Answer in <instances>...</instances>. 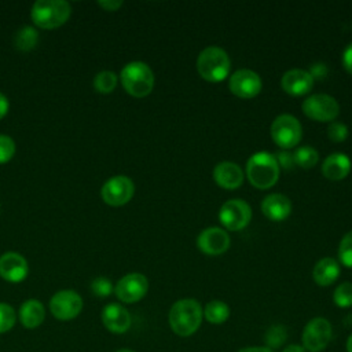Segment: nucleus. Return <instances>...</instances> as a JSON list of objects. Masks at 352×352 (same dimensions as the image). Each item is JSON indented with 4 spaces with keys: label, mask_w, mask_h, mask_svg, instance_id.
I'll list each match as a JSON object with an SVG mask.
<instances>
[{
    "label": "nucleus",
    "mask_w": 352,
    "mask_h": 352,
    "mask_svg": "<svg viewBox=\"0 0 352 352\" xmlns=\"http://www.w3.org/2000/svg\"><path fill=\"white\" fill-rule=\"evenodd\" d=\"M116 352H135V351H132V349H126V348H122V349H118V351H116Z\"/></svg>",
    "instance_id": "nucleus-42"
},
{
    "label": "nucleus",
    "mask_w": 352,
    "mask_h": 352,
    "mask_svg": "<svg viewBox=\"0 0 352 352\" xmlns=\"http://www.w3.org/2000/svg\"><path fill=\"white\" fill-rule=\"evenodd\" d=\"M276 161H278V165L280 164L283 168H290V166H293V164H296L294 155H292L289 153H278Z\"/></svg>",
    "instance_id": "nucleus-37"
},
{
    "label": "nucleus",
    "mask_w": 352,
    "mask_h": 352,
    "mask_svg": "<svg viewBox=\"0 0 352 352\" xmlns=\"http://www.w3.org/2000/svg\"><path fill=\"white\" fill-rule=\"evenodd\" d=\"M197 245L205 254L217 256L228 249L230 236L224 230L219 227H209L201 231L197 239Z\"/></svg>",
    "instance_id": "nucleus-14"
},
{
    "label": "nucleus",
    "mask_w": 352,
    "mask_h": 352,
    "mask_svg": "<svg viewBox=\"0 0 352 352\" xmlns=\"http://www.w3.org/2000/svg\"><path fill=\"white\" fill-rule=\"evenodd\" d=\"M197 69L205 80L219 82L224 80L230 72V58L224 50L219 47H208L199 52Z\"/></svg>",
    "instance_id": "nucleus-5"
},
{
    "label": "nucleus",
    "mask_w": 352,
    "mask_h": 352,
    "mask_svg": "<svg viewBox=\"0 0 352 352\" xmlns=\"http://www.w3.org/2000/svg\"><path fill=\"white\" fill-rule=\"evenodd\" d=\"M29 274L26 258L16 252H6L0 257V276L7 282H22Z\"/></svg>",
    "instance_id": "nucleus-15"
},
{
    "label": "nucleus",
    "mask_w": 352,
    "mask_h": 352,
    "mask_svg": "<svg viewBox=\"0 0 352 352\" xmlns=\"http://www.w3.org/2000/svg\"><path fill=\"white\" fill-rule=\"evenodd\" d=\"M214 182L227 190L238 188L243 182V173L241 168L230 161L219 162L213 169Z\"/></svg>",
    "instance_id": "nucleus-18"
},
{
    "label": "nucleus",
    "mask_w": 352,
    "mask_h": 352,
    "mask_svg": "<svg viewBox=\"0 0 352 352\" xmlns=\"http://www.w3.org/2000/svg\"><path fill=\"white\" fill-rule=\"evenodd\" d=\"M301 125L298 120L290 114L278 116L271 125V136L282 148H292L301 140Z\"/></svg>",
    "instance_id": "nucleus-7"
},
{
    "label": "nucleus",
    "mask_w": 352,
    "mask_h": 352,
    "mask_svg": "<svg viewBox=\"0 0 352 352\" xmlns=\"http://www.w3.org/2000/svg\"><path fill=\"white\" fill-rule=\"evenodd\" d=\"M246 175L249 182L261 190L272 187L279 177V165L276 157L267 151L254 153L246 162Z\"/></svg>",
    "instance_id": "nucleus-2"
},
{
    "label": "nucleus",
    "mask_w": 352,
    "mask_h": 352,
    "mask_svg": "<svg viewBox=\"0 0 352 352\" xmlns=\"http://www.w3.org/2000/svg\"><path fill=\"white\" fill-rule=\"evenodd\" d=\"M346 352H352V334L346 340Z\"/></svg>",
    "instance_id": "nucleus-41"
},
{
    "label": "nucleus",
    "mask_w": 352,
    "mask_h": 352,
    "mask_svg": "<svg viewBox=\"0 0 352 352\" xmlns=\"http://www.w3.org/2000/svg\"><path fill=\"white\" fill-rule=\"evenodd\" d=\"M338 257L345 267L352 268V231L344 235L338 248Z\"/></svg>",
    "instance_id": "nucleus-30"
},
{
    "label": "nucleus",
    "mask_w": 352,
    "mask_h": 352,
    "mask_svg": "<svg viewBox=\"0 0 352 352\" xmlns=\"http://www.w3.org/2000/svg\"><path fill=\"white\" fill-rule=\"evenodd\" d=\"M38 43V33L33 26L21 28L14 37V44L19 51H30Z\"/></svg>",
    "instance_id": "nucleus-24"
},
{
    "label": "nucleus",
    "mask_w": 352,
    "mask_h": 352,
    "mask_svg": "<svg viewBox=\"0 0 352 352\" xmlns=\"http://www.w3.org/2000/svg\"><path fill=\"white\" fill-rule=\"evenodd\" d=\"M282 352H305V349L302 348V345H298V344H292V345H287L282 349Z\"/></svg>",
    "instance_id": "nucleus-40"
},
{
    "label": "nucleus",
    "mask_w": 352,
    "mask_h": 352,
    "mask_svg": "<svg viewBox=\"0 0 352 352\" xmlns=\"http://www.w3.org/2000/svg\"><path fill=\"white\" fill-rule=\"evenodd\" d=\"M309 74L312 76L314 80H315V78H323V77H326V74H327V67H326V65H323V63L312 65Z\"/></svg>",
    "instance_id": "nucleus-35"
},
{
    "label": "nucleus",
    "mask_w": 352,
    "mask_h": 352,
    "mask_svg": "<svg viewBox=\"0 0 352 352\" xmlns=\"http://www.w3.org/2000/svg\"><path fill=\"white\" fill-rule=\"evenodd\" d=\"M98 6L106 11H116L122 6V1L121 0H100V1H98Z\"/></svg>",
    "instance_id": "nucleus-36"
},
{
    "label": "nucleus",
    "mask_w": 352,
    "mask_h": 352,
    "mask_svg": "<svg viewBox=\"0 0 352 352\" xmlns=\"http://www.w3.org/2000/svg\"><path fill=\"white\" fill-rule=\"evenodd\" d=\"M135 192L133 182L124 175L110 177L100 190L103 201L110 206H121L131 201Z\"/></svg>",
    "instance_id": "nucleus-9"
},
{
    "label": "nucleus",
    "mask_w": 352,
    "mask_h": 352,
    "mask_svg": "<svg viewBox=\"0 0 352 352\" xmlns=\"http://www.w3.org/2000/svg\"><path fill=\"white\" fill-rule=\"evenodd\" d=\"M15 322H16V314L14 308L7 302H0V334L11 330Z\"/></svg>",
    "instance_id": "nucleus-29"
},
{
    "label": "nucleus",
    "mask_w": 352,
    "mask_h": 352,
    "mask_svg": "<svg viewBox=\"0 0 352 352\" xmlns=\"http://www.w3.org/2000/svg\"><path fill=\"white\" fill-rule=\"evenodd\" d=\"M120 77L125 91L135 98L148 95L154 87V74L150 66L140 60L126 63L122 67Z\"/></svg>",
    "instance_id": "nucleus-4"
},
{
    "label": "nucleus",
    "mask_w": 352,
    "mask_h": 352,
    "mask_svg": "<svg viewBox=\"0 0 352 352\" xmlns=\"http://www.w3.org/2000/svg\"><path fill=\"white\" fill-rule=\"evenodd\" d=\"M333 301L340 308L352 307V283L345 282L337 286V289L333 293Z\"/></svg>",
    "instance_id": "nucleus-28"
},
{
    "label": "nucleus",
    "mask_w": 352,
    "mask_h": 352,
    "mask_svg": "<svg viewBox=\"0 0 352 352\" xmlns=\"http://www.w3.org/2000/svg\"><path fill=\"white\" fill-rule=\"evenodd\" d=\"M331 324L324 318H314L311 319L301 334L302 348L309 352H320L326 349L331 340Z\"/></svg>",
    "instance_id": "nucleus-6"
},
{
    "label": "nucleus",
    "mask_w": 352,
    "mask_h": 352,
    "mask_svg": "<svg viewBox=\"0 0 352 352\" xmlns=\"http://www.w3.org/2000/svg\"><path fill=\"white\" fill-rule=\"evenodd\" d=\"M70 3L65 0H37L32 6L30 16L33 22L43 29H55L62 26L70 16Z\"/></svg>",
    "instance_id": "nucleus-3"
},
{
    "label": "nucleus",
    "mask_w": 352,
    "mask_h": 352,
    "mask_svg": "<svg viewBox=\"0 0 352 352\" xmlns=\"http://www.w3.org/2000/svg\"><path fill=\"white\" fill-rule=\"evenodd\" d=\"M21 323L26 329H36L38 327L45 319V309L41 301L36 298H29L22 302L19 312H18Z\"/></svg>",
    "instance_id": "nucleus-20"
},
{
    "label": "nucleus",
    "mask_w": 352,
    "mask_h": 352,
    "mask_svg": "<svg viewBox=\"0 0 352 352\" xmlns=\"http://www.w3.org/2000/svg\"><path fill=\"white\" fill-rule=\"evenodd\" d=\"M238 352H274V351L267 346H248V348L239 349Z\"/></svg>",
    "instance_id": "nucleus-39"
},
{
    "label": "nucleus",
    "mask_w": 352,
    "mask_h": 352,
    "mask_svg": "<svg viewBox=\"0 0 352 352\" xmlns=\"http://www.w3.org/2000/svg\"><path fill=\"white\" fill-rule=\"evenodd\" d=\"M147 290L148 280L143 274L139 272L126 274L117 282L114 287L117 298L126 304H132L142 300L146 296Z\"/></svg>",
    "instance_id": "nucleus-12"
},
{
    "label": "nucleus",
    "mask_w": 352,
    "mask_h": 352,
    "mask_svg": "<svg viewBox=\"0 0 352 352\" xmlns=\"http://www.w3.org/2000/svg\"><path fill=\"white\" fill-rule=\"evenodd\" d=\"M8 109H10V102H8L7 96L0 92V120L7 114Z\"/></svg>",
    "instance_id": "nucleus-38"
},
{
    "label": "nucleus",
    "mask_w": 352,
    "mask_h": 352,
    "mask_svg": "<svg viewBox=\"0 0 352 352\" xmlns=\"http://www.w3.org/2000/svg\"><path fill=\"white\" fill-rule=\"evenodd\" d=\"M261 210L272 221L285 220L292 212V202L283 194H270L261 202Z\"/></svg>",
    "instance_id": "nucleus-19"
},
{
    "label": "nucleus",
    "mask_w": 352,
    "mask_h": 352,
    "mask_svg": "<svg viewBox=\"0 0 352 352\" xmlns=\"http://www.w3.org/2000/svg\"><path fill=\"white\" fill-rule=\"evenodd\" d=\"M252 217V209L248 202L242 199L226 201L219 212V219L221 224L231 231H238L245 228Z\"/></svg>",
    "instance_id": "nucleus-10"
},
{
    "label": "nucleus",
    "mask_w": 352,
    "mask_h": 352,
    "mask_svg": "<svg viewBox=\"0 0 352 352\" xmlns=\"http://www.w3.org/2000/svg\"><path fill=\"white\" fill-rule=\"evenodd\" d=\"M230 89L238 98H242V99L253 98L261 89V78L253 70H249V69L236 70L230 77Z\"/></svg>",
    "instance_id": "nucleus-13"
},
{
    "label": "nucleus",
    "mask_w": 352,
    "mask_h": 352,
    "mask_svg": "<svg viewBox=\"0 0 352 352\" xmlns=\"http://www.w3.org/2000/svg\"><path fill=\"white\" fill-rule=\"evenodd\" d=\"M327 135L333 142H342L348 136V128L341 122H331L327 128Z\"/></svg>",
    "instance_id": "nucleus-33"
},
{
    "label": "nucleus",
    "mask_w": 352,
    "mask_h": 352,
    "mask_svg": "<svg viewBox=\"0 0 352 352\" xmlns=\"http://www.w3.org/2000/svg\"><path fill=\"white\" fill-rule=\"evenodd\" d=\"M204 311L201 304L194 298H182L176 301L168 315L172 331L180 337L192 336L201 326Z\"/></svg>",
    "instance_id": "nucleus-1"
},
{
    "label": "nucleus",
    "mask_w": 352,
    "mask_h": 352,
    "mask_svg": "<svg viewBox=\"0 0 352 352\" xmlns=\"http://www.w3.org/2000/svg\"><path fill=\"white\" fill-rule=\"evenodd\" d=\"M338 275H340V265L331 257H324V258L319 260L315 264L314 270H312L314 280L319 286H329V285H331L333 282L337 280Z\"/></svg>",
    "instance_id": "nucleus-22"
},
{
    "label": "nucleus",
    "mask_w": 352,
    "mask_h": 352,
    "mask_svg": "<svg viewBox=\"0 0 352 352\" xmlns=\"http://www.w3.org/2000/svg\"><path fill=\"white\" fill-rule=\"evenodd\" d=\"M351 170V160L342 153L330 154L322 165V173L330 180H341Z\"/></svg>",
    "instance_id": "nucleus-21"
},
{
    "label": "nucleus",
    "mask_w": 352,
    "mask_h": 352,
    "mask_svg": "<svg viewBox=\"0 0 352 352\" xmlns=\"http://www.w3.org/2000/svg\"><path fill=\"white\" fill-rule=\"evenodd\" d=\"M342 65L348 73L352 74V43L344 50L342 54Z\"/></svg>",
    "instance_id": "nucleus-34"
},
{
    "label": "nucleus",
    "mask_w": 352,
    "mask_h": 352,
    "mask_svg": "<svg viewBox=\"0 0 352 352\" xmlns=\"http://www.w3.org/2000/svg\"><path fill=\"white\" fill-rule=\"evenodd\" d=\"M82 309V298L74 290H59L50 300V311L59 320H72Z\"/></svg>",
    "instance_id": "nucleus-8"
},
{
    "label": "nucleus",
    "mask_w": 352,
    "mask_h": 352,
    "mask_svg": "<svg viewBox=\"0 0 352 352\" xmlns=\"http://www.w3.org/2000/svg\"><path fill=\"white\" fill-rule=\"evenodd\" d=\"M286 337H287V331H286L285 326L274 324L265 333V337H264L265 344H267L265 346L270 348V349L279 348L286 341Z\"/></svg>",
    "instance_id": "nucleus-27"
},
{
    "label": "nucleus",
    "mask_w": 352,
    "mask_h": 352,
    "mask_svg": "<svg viewBox=\"0 0 352 352\" xmlns=\"http://www.w3.org/2000/svg\"><path fill=\"white\" fill-rule=\"evenodd\" d=\"M117 85V76L110 70L98 73L94 78V88L100 94H110Z\"/></svg>",
    "instance_id": "nucleus-25"
},
{
    "label": "nucleus",
    "mask_w": 352,
    "mask_h": 352,
    "mask_svg": "<svg viewBox=\"0 0 352 352\" xmlns=\"http://www.w3.org/2000/svg\"><path fill=\"white\" fill-rule=\"evenodd\" d=\"M15 154V143L12 138L0 135V164L8 162Z\"/></svg>",
    "instance_id": "nucleus-32"
},
{
    "label": "nucleus",
    "mask_w": 352,
    "mask_h": 352,
    "mask_svg": "<svg viewBox=\"0 0 352 352\" xmlns=\"http://www.w3.org/2000/svg\"><path fill=\"white\" fill-rule=\"evenodd\" d=\"M302 111L316 121H333L338 113L340 106L337 100L326 94H315L302 102Z\"/></svg>",
    "instance_id": "nucleus-11"
},
{
    "label": "nucleus",
    "mask_w": 352,
    "mask_h": 352,
    "mask_svg": "<svg viewBox=\"0 0 352 352\" xmlns=\"http://www.w3.org/2000/svg\"><path fill=\"white\" fill-rule=\"evenodd\" d=\"M293 155H294V162L302 168H312L316 165L319 160L318 151L309 146L300 147Z\"/></svg>",
    "instance_id": "nucleus-26"
},
{
    "label": "nucleus",
    "mask_w": 352,
    "mask_h": 352,
    "mask_svg": "<svg viewBox=\"0 0 352 352\" xmlns=\"http://www.w3.org/2000/svg\"><path fill=\"white\" fill-rule=\"evenodd\" d=\"M204 316L209 323L213 324H221L224 323L230 316V308L224 301L213 300L209 301L204 308Z\"/></svg>",
    "instance_id": "nucleus-23"
},
{
    "label": "nucleus",
    "mask_w": 352,
    "mask_h": 352,
    "mask_svg": "<svg viewBox=\"0 0 352 352\" xmlns=\"http://www.w3.org/2000/svg\"><path fill=\"white\" fill-rule=\"evenodd\" d=\"M280 85L287 94L298 96L311 91L314 85V78L307 70L292 69L283 74Z\"/></svg>",
    "instance_id": "nucleus-17"
},
{
    "label": "nucleus",
    "mask_w": 352,
    "mask_h": 352,
    "mask_svg": "<svg viewBox=\"0 0 352 352\" xmlns=\"http://www.w3.org/2000/svg\"><path fill=\"white\" fill-rule=\"evenodd\" d=\"M91 290L96 297H107L111 294L113 292V283L110 279H107L106 276H96L92 282H91Z\"/></svg>",
    "instance_id": "nucleus-31"
},
{
    "label": "nucleus",
    "mask_w": 352,
    "mask_h": 352,
    "mask_svg": "<svg viewBox=\"0 0 352 352\" xmlns=\"http://www.w3.org/2000/svg\"><path fill=\"white\" fill-rule=\"evenodd\" d=\"M102 322L109 331L122 334L131 327L132 318L126 308L117 302H110L102 311Z\"/></svg>",
    "instance_id": "nucleus-16"
}]
</instances>
